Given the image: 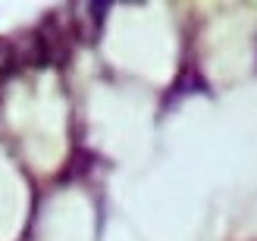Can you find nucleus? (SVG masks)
I'll return each mask as SVG.
<instances>
[{
    "instance_id": "nucleus-1",
    "label": "nucleus",
    "mask_w": 257,
    "mask_h": 241,
    "mask_svg": "<svg viewBox=\"0 0 257 241\" xmlns=\"http://www.w3.org/2000/svg\"><path fill=\"white\" fill-rule=\"evenodd\" d=\"M13 66H19V47L7 38H0V72H10Z\"/></svg>"
}]
</instances>
